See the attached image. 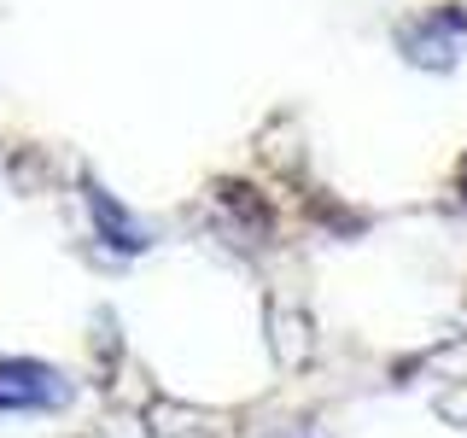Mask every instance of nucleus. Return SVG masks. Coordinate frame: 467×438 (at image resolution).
<instances>
[{"mask_svg": "<svg viewBox=\"0 0 467 438\" xmlns=\"http://www.w3.org/2000/svg\"><path fill=\"white\" fill-rule=\"evenodd\" d=\"M70 398L65 374L36 357H6L0 362V409H58Z\"/></svg>", "mask_w": 467, "mask_h": 438, "instance_id": "nucleus-1", "label": "nucleus"}, {"mask_svg": "<svg viewBox=\"0 0 467 438\" xmlns=\"http://www.w3.org/2000/svg\"><path fill=\"white\" fill-rule=\"evenodd\" d=\"M462 36H467V12L438 6V12H427V18H415L409 29H398V47H403L409 58H415V65L444 70V65H456Z\"/></svg>", "mask_w": 467, "mask_h": 438, "instance_id": "nucleus-2", "label": "nucleus"}, {"mask_svg": "<svg viewBox=\"0 0 467 438\" xmlns=\"http://www.w3.org/2000/svg\"><path fill=\"white\" fill-rule=\"evenodd\" d=\"M88 204H94V216H99V228H106V234H111V245H123V252H140V245H146V234H140L135 223H129V216H123V211H117V204H111L106 193H99V187H88Z\"/></svg>", "mask_w": 467, "mask_h": 438, "instance_id": "nucleus-3", "label": "nucleus"}]
</instances>
